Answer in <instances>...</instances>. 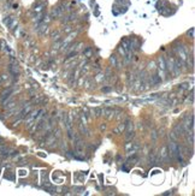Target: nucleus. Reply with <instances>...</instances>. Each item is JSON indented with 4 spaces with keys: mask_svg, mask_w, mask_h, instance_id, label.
<instances>
[{
    "mask_svg": "<svg viewBox=\"0 0 195 196\" xmlns=\"http://www.w3.org/2000/svg\"><path fill=\"white\" fill-rule=\"evenodd\" d=\"M9 152H10V149L6 146H0V154L1 155H9Z\"/></svg>",
    "mask_w": 195,
    "mask_h": 196,
    "instance_id": "nucleus-1",
    "label": "nucleus"
}]
</instances>
